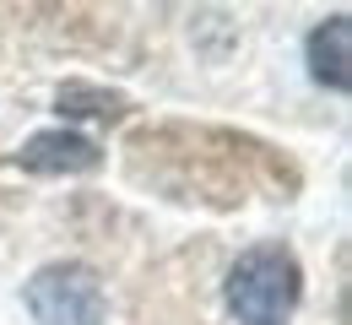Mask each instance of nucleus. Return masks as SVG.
I'll list each match as a JSON object with an SVG mask.
<instances>
[{
  "label": "nucleus",
  "mask_w": 352,
  "mask_h": 325,
  "mask_svg": "<svg viewBox=\"0 0 352 325\" xmlns=\"http://www.w3.org/2000/svg\"><path fill=\"white\" fill-rule=\"evenodd\" d=\"M304 293L298 260L282 244H255L228 271V309L239 325H282Z\"/></svg>",
  "instance_id": "f257e3e1"
},
{
  "label": "nucleus",
  "mask_w": 352,
  "mask_h": 325,
  "mask_svg": "<svg viewBox=\"0 0 352 325\" xmlns=\"http://www.w3.org/2000/svg\"><path fill=\"white\" fill-rule=\"evenodd\" d=\"M28 309L38 325H103L109 293H103V277L92 266L60 260V266H44L28 282Z\"/></svg>",
  "instance_id": "f03ea898"
},
{
  "label": "nucleus",
  "mask_w": 352,
  "mask_h": 325,
  "mask_svg": "<svg viewBox=\"0 0 352 325\" xmlns=\"http://www.w3.org/2000/svg\"><path fill=\"white\" fill-rule=\"evenodd\" d=\"M98 141H87L82 131H38L22 146V168L28 174H92L98 168Z\"/></svg>",
  "instance_id": "7ed1b4c3"
},
{
  "label": "nucleus",
  "mask_w": 352,
  "mask_h": 325,
  "mask_svg": "<svg viewBox=\"0 0 352 325\" xmlns=\"http://www.w3.org/2000/svg\"><path fill=\"white\" fill-rule=\"evenodd\" d=\"M309 76L331 93L352 87V16H331L309 33Z\"/></svg>",
  "instance_id": "20e7f679"
},
{
  "label": "nucleus",
  "mask_w": 352,
  "mask_h": 325,
  "mask_svg": "<svg viewBox=\"0 0 352 325\" xmlns=\"http://www.w3.org/2000/svg\"><path fill=\"white\" fill-rule=\"evenodd\" d=\"M54 109L71 114V120H125V93L92 87V82H65L60 98H54Z\"/></svg>",
  "instance_id": "39448f33"
}]
</instances>
